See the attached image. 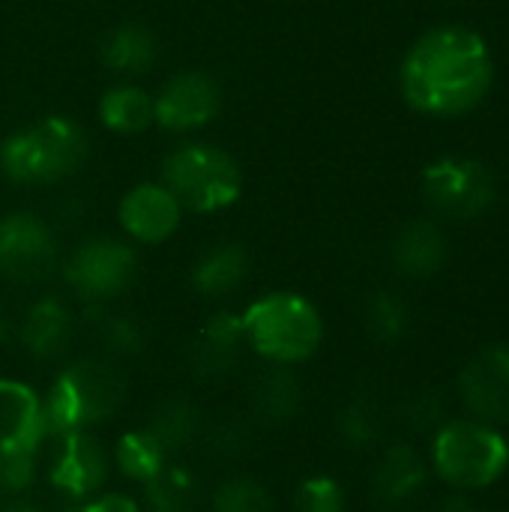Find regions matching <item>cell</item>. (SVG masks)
<instances>
[{
	"mask_svg": "<svg viewBox=\"0 0 509 512\" xmlns=\"http://www.w3.org/2000/svg\"><path fill=\"white\" fill-rule=\"evenodd\" d=\"M486 42L465 27H438L414 42L402 63V93L423 114H465L492 87Z\"/></svg>",
	"mask_w": 509,
	"mask_h": 512,
	"instance_id": "1",
	"label": "cell"
},
{
	"mask_svg": "<svg viewBox=\"0 0 509 512\" xmlns=\"http://www.w3.org/2000/svg\"><path fill=\"white\" fill-rule=\"evenodd\" d=\"M126 399V381L111 360L84 357L69 363L42 399V417L48 435L90 432L111 420Z\"/></svg>",
	"mask_w": 509,
	"mask_h": 512,
	"instance_id": "2",
	"label": "cell"
},
{
	"mask_svg": "<svg viewBox=\"0 0 509 512\" xmlns=\"http://www.w3.org/2000/svg\"><path fill=\"white\" fill-rule=\"evenodd\" d=\"M240 324L246 345L273 366H294L309 360L324 339L318 309L291 291H273L255 300L240 315Z\"/></svg>",
	"mask_w": 509,
	"mask_h": 512,
	"instance_id": "3",
	"label": "cell"
},
{
	"mask_svg": "<svg viewBox=\"0 0 509 512\" xmlns=\"http://www.w3.org/2000/svg\"><path fill=\"white\" fill-rule=\"evenodd\" d=\"M87 159L84 129L63 117L51 114L42 123L9 135L0 144V168L12 183L36 186L57 183L75 174Z\"/></svg>",
	"mask_w": 509,
	"mask_h": 512,
	"instance_id": "4",
	"label": "cell"
},
{
	"mask_svg": "<svg viewBox=\"0 0 509 512\" xmlns=\"http://www.w3.org/2000/svg\"><path fill=\"white\" fill-rule=\"evenodd\" d=\"M162 186L177 198L180 207L216 213L240 198L243 174L225 150L210 144H186L165 156Z\"/></svg>",
	"mask_w": 509,
	"mask_h": 512,
	"instance_id": "5",
	"label": "cell"
},
{
	"mask_svg": "<svg viewBox=\"0 0 509 512\" xmlns=\"http://www.w3.org/2000/svg\"><path fill=\"white\" fill-rule=\"evenodd\" d=\"M432 462L453 489L474 492L495 483L509 465L507 441L483 423H447L432 444Z\"/></svg>",
	"mask_w": 509,
	"mask_h": 512,
	"instance_id": "6",
	"label": "cell"
},
{
	"mask_svg": "<svg viewBox=\"0 0 509 512\" xmlns=\"http://www.w3.org/2000/svg\"><path fill=\"white\" fill-rule=\"evenodd\" d=\"M423 195L429 207L450 219H474L495 201V180L474 159H438L423 171Z\"/></svg>",
	"mask_w": 509,
	"mask_h": 512,
	"instance_id": "7",
	"label": "cell"
},
{
	"mask_svg": "<svg viewBox=\"0 0 509 512\" xmlns=\"http://www.w3.org/2000/svg\"><path fill=\"white\" fill-rule=\"evenodd\" d=\"M138 270L135 252L111 237H93L81 243L66 261V282L87 303H105L120 297Z\"/></svg>",
	"mask_w": 509,
	"mask_h": 512,
	"instance_id": "8",
	"label": "cell"
},
{
	"mask_svg": "<svg viewBox=\"0 0 509 512\" xmlns=\"http://www.w3.org/2000/svg\"><path fill=\"white\" fill-rule=\"evenodd\" d=\"M57 243L51 228L33 213H9L0 219V273L9 282L36 285L51 276Z\"/></svg>",
	"mask_w": 509,
	"mask_h": 512,
	"instance_id": "9",
	"label": "cell"
},
{
	"mask_svg": "<svg viewBox=\"0 0 509 512\" xmlns=\"http://www.w3.org/2000/svg\"><path fill=\"white\" fill-rule=\"evenodd\" d=\"M108 468H111V456L90 432L51 435L48 480L54 489H60L72 501L93 498L99 486L105 483Z\"/></svg>",
	"mask_w": 509,
	"mask_h": 512,
	"instance_id": "10",
	"label": "cell"
},
{
	"mask_svg": "<svg viewBox=\"0 0 509 512\" xmlns=\"http://www.w3.org/2000/svg\"><path fill=\"white\" fill-rule=\"evenodd\" d=\"M222 108V87L207 72H177L153 99V120L171 132L207 126Z\"/></svg>",
	"mask_w": 509,
	"mask_h": 512,
	"instance_id": "11",
	"label": "cell"
},
{
	"mask_svg": "<svg viewBox=\"0 0 509 512\" xmlns=\"http://www.w3.org/2000/svg\"><path fill=\"white\" fill-rule=\"evenodd\" d=\"M462 402L486 423L509 420V348L480 351L459 375Z\"/></svg>",
	"mask_w": 509,
	"mask_h": 512,
	"instance_id": "12",
	"label": "cell"
},
{
	"mask_svg": "<svg viewBox=\"0 0 509 512\" xmlns=\"http://www.w3.org/2000/svg\"><path fill=\"white\" fill-rule=\"evenodd\" d=\"M180 204L162 183H138L120 201V225L132 240L162 243L180 225Z\"/></svg>",
	"mask_w": 509,
	"mask_h": 512,
	"instance_id": "13",
	"label": "cell"
},
{
	"mask_svg": "<svg viewBox=\"0 0 509 512\" xmlns=\"http://www.w3.org/2000/svg\"><path fill=\"white\" fill-rule=\"evenodd\" d=\"M243 345H246V339H243L240 315L219 312L195 336V342L189 348V366L201 381L228 378L240 363V348Z\"/></svg>",
	"mask_w": 509,
	"mask_h": 512,
	"instance_id": "14",
	"label": "cell"
},
{
	"mask_svg": "<svg viewBox=\"0 0 509 512\" xmlns=\"http://www.w3.org/2000/svg\"><path fill=\"white\" fill-rule=\"evenodd\" d=\"M75 336V318L72 309L60 297H42L36 300L21 324V345L24 351L39 363L60 360Z\"/></svg>",
	"mask_w": 509,
	"mask_h": 512,
	"instance_id": "15",
	"label": "cell"
},
{
	"mask_svg": "<svg viewBox=\"0 0 509 512\" xmlns=\"http://www.w3.org/2000/svg\"><path fill=\"white\" fill-rule=\"evenodd\" d=\"M48 426L42 417V399L18 381L0 378V453L18 447H42Z\"/></svg>",
	"mask_w": 509,
	"mask_h": 512,
	"instance_id": "16",
	"label": "cell"
},
{
	"mask_svg": "<svg viewBox=\"0 0 509 512\" xmlns=\"http://www.w3.org/2000/svg\"><path fill=\"white\" fill-rule=\"evenodd\" d=\"M393 261L399 273L411 279H426L438 273L447 261V237L432 222H411L399 231L393 243Z\"/></svg>",
	"mask_w": 509,
	"mask_h": 512,
	"instance_id": "17",
	"label": "cell"
},
{
	"mask_svg": "<svg viewBox=\"0 0 509 512\" xmlns=\"http://www.w3.org/2000/svg\"><path fill=\"white\" fill-rule=\"evenodd\" d=\"M303 387L288 366H270L252 387V414L264 426H285L297 417Z\"/></svg>",
	"mask_w": 509,
	"mask_h": 512,
	"instance_id": "18",
	"label": "cell"
},
{
	"mask_svg": "<svg viewBox=\"0 0 509 512\" xmlns=\"http://www.w3.org/2000/svg\"><path fill=\"white\" fill-rule=\"evenodd\" d=\"M249 273V255L237 243H222L204 252L192 270V285L201 297L222 300L234 294Z\"/></svg>",
	"mask_w": 509,
	"mask_h": 512,
	"instance_id": "19",
	"label": "cell"
},
{
	"mask_svg": "<svg viewBox=\"0 0 509 512\" xmlns=\"http://www.w3.org/2000/svg\"><path fill=\"white\" fill-rule=\"evenodd\" d=\"M423 483H426V462H423V456L414 447H408V444H396L378 462L372 489H375V498L381 504L393 507V504L408 501Z\"/></svg>",
	"mask_w": 509,
	"mask_h": 512,
	"instance_id": "20",
	"label": "cell"
},
{
	"mask_svg": "<svg viewBox=\"0 0 509 512\" xmlns=\"http://www.w3.org/2000/svg\"><path fill=\"white\" fill-rule=\"evenodd\" d=\"M144 429L174 459V456L186 453L198 441V435H201V414L186 399H165L162 405H156V411L150 414Z\"/></svg>",
	"mask_w": 509,
	"mask_h": 512,
	"instance_id": "21",
	"label": "cell"
},
{
	"mask_svg": "<svg viewBox=\"0 0 509 512\" xmlns=\"http://www.w3.org/2000/svg\"><path fill=\"white\" fill-rule=\"evenodd\" d=\"M156 36L141 24H120L102 39V60L114 72L138 75L156 60Z\"/></svg>",
	"mask_w": 509,
	"mask_h": 512,
	"instance_id": "22",
	"label": "cell"
},
{
	"mask_svg": "<svg viewBox=\"0 0 509 512\" xmlns=\"http://www.w3.org/2000/svg\"><path fill=\"white\" fill-rule=\"evenodd\" d=\"M99 117L111 132L135 135L153 123V99L132 84H117L99 99Z\"/></svg>",
	"mask_w": 509,
	"mask_h": 512,
	"instance_id": "23",
	"label": "cell"
},
{
	"mask_svg": "<svg viewBox=\"0 0 509 512\" xmlns=\"http://www.w3.org/2000/svg\"><path fill=\"white\" fill-rule=\"evenodd\" d=\"M114 462H117V468H120L129 480L147 486L153 477H159V474L165 471V465L171 462V456H168V453L147 435V429L141 426V429H132V432H126V435L120 438V444H117V450H114Z\"/></svg>",
	"mask_w": 509,
	"mask_h": 512,
	"instance_id": "24",
	"label": "cell"
},
{
	"mask_svg": "<svg viewBox=\"0 0 509 512\" xmlns=\"http://www.w3.org/2000/svg\"><path fill=\"white\" fill-rule=\"evenodd\" d=\"M144 495L147 512H198V483L174 462H168L165 471L144 486Z\"/></svg>",
	"mask_w": 509,
	"mask_h": 512,
	"instance_id": "25",
	"label": "cell"
},
{
	"mask_svg": "<svg viewBox=\"0 0 509 512\" xmlns=\"http://www.w3.org/2000/svg\"><path fill=\"white\" fill-rule=\"evenodd\" d=\"M213 512H276L273 495L252 477H231L213 492Z\"/></svg>",
	"mask_w": 509,
	"mask_h": 512,
	"instance_id": "26",
	"label": "cell"
},
{
	"mask_svg": "<svg viewBox=\"0 0 509 512\" xmlns=\"http://www.w3.org/2000/svg\"><path fill=\"white\" fill-rule=\"evenodd\" d=\"M336 432H339V438L345 441V447H351V450H366V447H372V444L378 441V435H381V417H378V411H375L369 402L357 399V402L345 405V408L336 414Z\"/></svg>",
	"mask_w": 509,
	"mask_h": 512,
	"instance_id": "27",
	"label": "cell"
},
{
	"mask_svg": "<svg viewBox=\"0 0 509 512\" xmlns=\"http://www.w3.org/2000/svg\"><path fill=\"white\" fill-rule=\"evenodd\" d=\"M366 327L378 342H396L408 330V306L396 294H375L366 303Z\"/></svg>",
	"mask_w": 509,
	"mask_h": 512,
	"instance_id": "28",
	"label": "cell"
},
{
	"mask_svg": "<svg viewBox=\"0 0 509 512\" xmlns=\"http://www.w3.org/2000/svg\"><path fill=\"white\" fill-rule=\"evenodd\" d=\"M96 339L102 342L108 357H132L144 345L141 327L123 315H99L96 318Z\"/></svg>",
	"mask_w": 509,
	"mask_h": 512,
	"instance_id": "29",
	"label": "cell"
},
{
	"mask_svg": "<svg viewBox=\"0 0 509 512\" xmlns=\"http://www.w3.org/2000/svg\"><path fill=\"white\" fill-rule=\"evenodd\" d=\"M39 462V447H18L0 453V489L3 495H18L33 483Z\"/></svg>",
	"mask_w": 509,
	"mask_h": 512,
	"instance_id": "30",
	"label": "cell"
},
{
	"mask_svg": "<svg viewBox=\"0 0 509 512\" xmlns=\"http://www.w3.org/2000/svg\"><path fill=\"white\" fill-rule=\"evenodd\" d=\"M345 495L342 486L330 477H309L297 495H294V512H342Z\"/></svg>",
	"mask_w": 509,
	"mask_h": 512,
	"instance_id": "31",
	"label": "cell"
},
{
	"mask_svg": "<svg viewBox=\"0 0 509 512\" xmlns=\"http://www.w3.org/2000/svg\"><path fill=\"white\" fill-rule=\"evenodd\" d=\"M249 441H252L249 426L240 423L237 417H225V420H219V423L207 432V450H210V456L225 459V462L240 459V456L249 450Z\"/></svg>",
	"mask_w": 509,
	"mask_h": 512,
	"instance_id": "32",
	"label": "cell"
},
{
	"mask_svg": "<svg viewBox=\"0 0 509 512\" xmlns=\"http://www.w3.org/2000/svg\"><path fill=\"white\" fill-rule=\"evenodd\" d=\"M402 417L405 423L414 429V432H432V429H441L444 423V402L438 393H414L405 408H402Z\"/></svg>",
	"mask_w": 509,
	"mask_h": 512,
	"instance_id": "33",
	"label": "cell"
},
{
	"mask_svg": "<svg viewBox=\"0 0 509 512\" xmlns=\"http://www.w3.org/2000/svg\"><path fill=\"white\" fill-rule=\"evenodd\" d=\"M69 512H144L129 495L120 492H105V495H93L84 501H75V507Z\"/></svg>",
	"mask_w": 509,
	"mask_h": 512,
	"instance_id": "34",
	"label": "cell"
},
{
	"mask_svg": "<svg viewBox=\"0 0 509 512\" xmlns=\"http://www.w3.org/2000/svg\"><path fill=\"white\" fill-rule=\"evenodd\" d=\"M444 512H486L474 498H468V495H450L447 501H444Z\"/></svg>",
	"mask_w": 509,
	"mask_h": 512,
	"instance_id": "35",
	"label": "cell"
},
{
	"mask_svg": "<svg viewBox=\"0 0 509 512\" xmlns=\"http://www.w3.org/2000/svg\"><path fill=\"white\" fill-rule=\"evenodd\" d=\"M9 333H12V324H9V315H6L3 306H0V348L9 342Z\"/></svg>",
	"mask_w": 509,
	"mask_h": 512,
	"instance_id": "36",
	"label": "cell"
},
{
	"mask_svg": "<svg viewBox=\"0 0 509 512\" xmlns=\"http://www.w3.org/2000/svg\"><path fill=\"white\" fill-rule=\"evenodd\" d=\"M0 512H45V510H39V507H33V504H9L6 510H0Z\"/></svg>",
	"mask_w": 509,
	"mask_h": 512,
	"instance_id": "37",
	"label": "cell"
},
{
	"mask_svg": "<svg viewBox=\"0 0 509 512\" xmlns=\"http://www.w3.org/2000/svg\"><path fill=\"white\" fill-rule=\"evenodd\" d=\"M0 495H3V489H0Z\"/></svg>",
	"mask_w": 509,
	"mask_h": 512,
	"instance_id": "38",
	"label": "cell"
}]
</instances>
